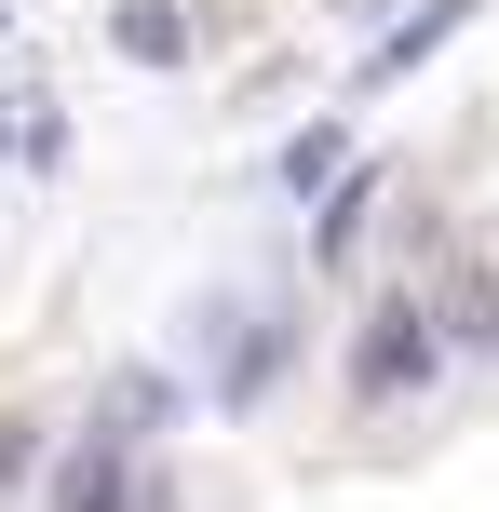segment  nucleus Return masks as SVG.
I'll return each mask as SVG.
<instances>
[{
  "label": "nucleus",
  "instance_id": "nucleus-6",
  "mask_svg": "<svg viewBox=\"0 0 499 512\" xmlns=\"http://www.w3.org/2000/svg\"><path fill=\"white\" fill-rule=\"evenodd\" d=\"M324 176H351V135H338V122H311V135L284 149V189H311V203H324Z\"/></svg>",
  "mask_w": 499,
  "mask_h": 512
},
{
  "label": "nucleus",
  "instance_id": "nucleus-8",
  "mask_svg": "<svg viewBox=\"0 0 499 512\" xmlns=\"http://www.w3.org/2000/svg\"><path fill=\"white\" fill-rule=\"evenodd\" d=\"M446 324H459V337H473V351H486V337H499V297H486V283H473V270H459V283H446Z\"/></svg>",
  "mask_w": 499,
  "mask_h": 512
},
{
  "label": "nucleus",
  "instance_id": "nucleus-3",
  "mask_svg": "<svg viewBox=\"0 0 499 512\" xmlns=\"http://www.w3.org/2000/svg\"><path fill=\"white\" fill-rule=\"evenodd\" d=\"M108 54H135V68H189V14H176V0H122V14H108Z\"/></svg>",
  "mask_w": 499,
  "mask_h": 512
},
{
  "label": "nucleus",
  "instance_id": "nucleus-1",
  "mask_svg": "<svg viewBox=\"0 0 499 512\" xmlns=\"http://www.w3.org/2000/svg\"><path fill=\"white\" fill-rule=\"evenodd\" d=\"M432 364H446V337H432V310H419V297H392L365 337H351V391H378V405H392V391H419Z\"/></svg>",
  "mask_w": 499,
  "mask_h": 512
},
{
  "label": "nucleus",
  "instance_id": "nucleus-5",
  "mask_svg": "<svg viewBox=\"0 0 499 512\" xmlns=\"http://www.w3.org/2000/svg\"><path fill=\"white\" fill-rule=\"evenodd\" d=\"M270 378H284V324H243V337H230V378H216V405H257Z\"/></svg>",
  "mask_w": 499,
  "mask_h": 512
},
{
  "label": "nucleus",
  "instance_id": "nucleus-7",
  "mask_svg": "<svg viewBox=\"0 0 499 512\" xmlns=\"http://www.w3.org/2000/svg\"><path fill=\"white\" fill-rule=\"evenodd\" d=\"M365 203H378V162H351V176H338V203H324V256L365 230Z\"/></svg>",
  "mask_w": 499,
  "mask_h": 512
},
{
  "label": "nucleus",
  "instance_id": "nucleus-4",
  "mask_svg": "<svg viewBox=\"0 0 499 512\" xmlns=\"http://www.w3.org/2000/svg\"><path fill=\"white\" fill-rule=\"evenodd\" d=\"M459 27H473V0H419V14H405L392 41L365 54V81H405V68H432V41H459Z\"/></svg>",
  "mask_w": 499,
  "mask_h": 512
},
{
  "label": "nucleus",
  "instance_id": "nucleus-2",
  "mask_svg": "<svg viewBox=\"0 0 499 512\" xmlns=\"http://www.w3.org/2000/svg\"><path fill=\"white\" fill-rule=\"evenodd\" d=\"M54 512H149V472H135L122 432H95L68 472H54Z\"/></svg>",
  "mask_w": 499,
  "mask_h": 512
}]
</instances>
